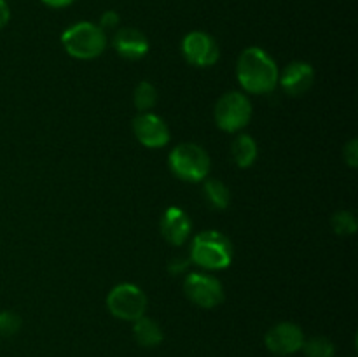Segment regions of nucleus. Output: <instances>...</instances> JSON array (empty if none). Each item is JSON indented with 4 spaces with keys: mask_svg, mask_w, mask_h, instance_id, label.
I'll return each instance as SVG.
<instances>
[{
    "mask_svg": "<svg viewBox=\"0 0 358 357\" xmlns=\"http://www.w3.org/2000/svg\"><path fill=\"white\" fill-rule=\"evenodd\" d=\"M278 66L275 59L261 48H248L240 55L236 63V77L247 93H271L278 84Z\"/></svg>",
    "mask_w": 358,
    "mask_h": 357,
    "instance_id": "f257e3e1",
    "label": "nucleus"
},
{
    "mask_svg": "<svg viewBox=\"0 0 358 357\" xmlns=\"http://www.w3.org/2000/svg\"><path fill=\"white\" fill-rule=\"evenodd\" d=\"M191 261L205 270L227 268L233 261V244L220 231H201L192 238Z\"/></svg>",
    "mask_w": 358,
    "mask_h": 357,
    "instance_id": "f03ea898",
    "label": "nucleus"
},
{
    "mask_svg": "<svg viewBox=\"0 0 358 357\" xmlns=\"http://www.w3.org/2000/svg\"><path fill=\"white\" fill-rule=\"evenodd\" d=\"M62 44L72 58L94 59L105 51L107 35L98 24L80 21L66 28L62 35Z\"/></svg>",
    "mask_w": 358,
    "mask_h": 357,
    "instance_id": "7ed1b4c3",
    "label": "nucleus"
},
{
    "mask_svg": "<svg viewBox=\"0 0 358 357\" xmlns=\"http://www.w3.org/2000/svg\"><path fill=\"white\" fill-rule=\"evenodd\" d=\"M168 163L171 172L185 182H201L210 174V156L198 144H178L170 153Z\"/></svg>",
    "mask_w": 358,
    "mask_h": 357,
    "instance_id": "20e7f679",
    "label": "nucleus"
},
{
    "mask_svg": "<svg viewBox=\"0 0 358 357\" xmlns=\"http://www.w3.org/2000/svg\"><path fill=\"white\" fill-rule=\"evenodd\" d=\"M215 122L220 130L234 133L243 130L252 119V104L243 93L231 91L222 94L215 104Z\"/></svg>",
    "mask_w": 358,
    "mask_h": 357,
    "instance_id": "39448f33",
    "label": "nucleus"
},
{
    "mask_svg": "<svg viewBox=\"0 0 358 357\" xmlns=\"http://www.w3.org/2000/svg\"><path fill=\"white\" fill-rule=\"evenodd\" d=\"M107 308L114 317L135 322L145 315L147 296L135 284H119L108 293Z\"/></svg>",
    "mask_w": 358,
    "mask_h": 357,
    "instance_id": "423d86ee",
    "label": "nucleus"
},
{
    "mask_svg": "<svg viewBox=\"0 0 358 357\" xmlns=\"http://www.w3.org/2000/svg\"><path fill=\"white\" fill-rule=\"evenodd\" d=\"M185 296L201 308H215L224 301V287L208 273H191L184 280Z\"/></svg>",
    "mask_w": 358,
    "mask_h": 357,
    "instance_id": "0eeeda50",
    "label": "nucleus"
},
{
    "mask_svg": "<svg viewBox=\"0 0 358 357\" xmlns=\"http://www.w3.org/2000/svg\"><path fill=\"white\" fill-rule=\"evenodd\" d=\"M182 55L194 66H212L219 59L220 51L212 35L206 31H191L182 41Z\"/></svg>",
    "mask_w": 358,
    "mask_h": 357,
    "instance_id": "6e6552de",
    "label": "nucleus"
},
{
    "mask_svg": "<svg viewBox=\"0 0 358 357\" xmlns=\"http://www.w3.org/2000/svg\"><path fill=\"white\" fill-rule=\"evenodd\" d=\"M133 132L136 140L149 149H159L170 142V128L154 112H140L133 119Z\"/></svg>",
    "mask_w": 358,
    "mask_h": 357,
    "instance_id": "1a4fd4ad",
    "label": "nucleus"
},
{
    "mask_svg": "<svg viewBox=\"0 0 358 357\" xmlns=\"http://www.w3.org/2000/svg\"><path fill=\"white\" fill-rule=\"evenodd\" d=\"M304 332L294 322H280L266 332L264 343L269 352L276 356H290L303 349Z\"/></svg>",
    "mask_w": 358,
    "mask_h": 357,
    "instance_id": "9d476101",
    "label": "nucleus"
},
{
    "mask_svg": "<svg viewBox=\"0 0 358 357\" xmlns=\"http://www.w3.org/2000/svg\"><path fill=\"white\" fill-rule=\"evenodd\" d=\"M278 83L290 97H303L315 83L313 66L306 62H292L283 69L282 76H278Z\"/></svg>",
    "mask_w": 358,
    "mask_h": 357,
    "instance_id": "9b49d317",
    "label": "nucleus"
},
{
    "mask_svg": "<svg viewBox=\"0 0 358 357\" xmlns=\"http://www.w3.org/2000/svg\"><path fill=\"white\" fill-rule=\"evenodd\" d=\"M191 217L178 206H170L161 217V234L168 244L180 247L191 237Z\"/></svg>",
    "mask_w": 358,
    "mask_h": 357,
    "instance_id": "f8f14e48",
    "label": "nucleus"
},
{
    "mask_svg": "<svg viewBox=\"0 0 358 357\" xmlns=\"http://www.w3.org/2000/svg\"><path fill=\"white\" fill-rule=\"evenodd\" d=\"M115 52L124 59H140L149 52V41L145 34L136 28H119L112 38Z\"/></svg>",
    "mask_w": 358,
    "mask_h": 357,
    "instance_id": "ddd939ff",
    "label": "nucleus"
},
{
    "mask_svg": "<svg viewBox=\"0 0 358 357\" xmlns=\"http://www.w3.org/2000/svg\"><path fill=\"white\" fill-rule=\"evenodd\" d=\"M133 336H135L136 343L143 349H154L164 338L163 329L159 328V324L150 317H145V315L133 322Z\"/></svg>",
    "mask_w": 358,
    "mask_h": 357,
    "instance_id": "4468645a",
    "label": "nucleus"
},
{
    "mask_svg": "<svg viewBox=\"0 0 358 357\" xmlns=\"http://www.w3.org/2000/svg\"><path fill=\"white\" fill-rule=\"evenodd\" d=\"M231 154H233L234 163L240 168L252 167L255 163V160H257V142L250 135L241 133V135H238L233 140Z\"/></svg>",
    "mask_w": 358,
    "mask_h": 357,
    "instance_id": "2eb2a0df",
    "label": "nucleus"
},
{
    "mask_svg": "<svg viewBox=\"0 0 358 357\" xmlns=\"http://www.w3.org/2000/svg\"><path fill=\"white\" fill-rule=\"evenodd\" d=\"M203 196L208 202V205L215 210L227 209L231 202L229 188L219 178H206L203 184Z\"/></svg>",
    "mask_w": 358,
    "mask_h": 357,
    "instance_id": "dca6fc26",
    "label": "nucleus"
},
{
    "mask_svg": "<svg viewBox=\"0 0 358 357\" xmlns=\"http://www.w3.org/2000/svg\"><path fill=\"white\" fill-rule=\"evenodd\" d=\"M133 102H135V107L140 112H150V108L156 107L157 104V90L152 83L149 80H142L138 86L135 88V93H133Z\"/></svg>",
    "mask_w": 358,
    "mask_h": 357,
    "instance_id": "f3484780",
    "label": "nucleus"
},
{
    "mask_svg": "<svg viewBox=\"0 0 358 357\" xmlns=\"http://www.w3.org/2000/svg\"><path fill=\"white\" fill-rule=\"evenodd\" d=\"M306 357H334L336 346L325 336H315V338L304 340L303 349Z\"/></svg>",
    "mask_w": 358,
    "mask_h": 357,
    "instance_id": "a211bd4d",
    "label": "nucleus"
},
{
    "mask_svg": "<svg viewBox=\"0 0 358 357\" xmlns=\"http://www.w3.org/2000/svg\"><path fill=\"white\" fill-rule=\"evenodd\" d=\"M331 223L339 237H350V234H353L357 231V219L348 210H339V212H336Z\"/></svg>",
    "mask_w": 358,
    "mask_h": 357,
    "instance_id": "6ab92c4d",
    "label": "nucleus"
},
{
    "mask_svg": "<svg viewBox=\"0 0 358 357\" xmlns=\"http://www.w3.org/2000/svg\"><path fill=\"white\" fill-rule=\"evenodd\" d=\"M21 317L13 310L0 312V336H14L21 329Z\"/></svg>",
    "mask_w": 358,
    "mask_h": 357,
    "instance_id": "aec40b11",
    "label": "nucleus"
},
{
    "mask_svg": "<svg viewBox=\"0 0 358 357\" xmlns=\"http://www.w3.org/2000/svg\"><path fill=\"white\" fill-rule=\"evenodd\" d=\"M345 161L348 163V167L355 168L358 161V142L355 139L350 140L345 146Z\"/></svg>",
    "mask_w": 358,
    "mask_h": 357,
    "instance_id": "412c9836",
    "label": "nucleus"
},
{
    "mask_svg": "<svg viewBox=\"0 0 358 357\" xmlns=\"http://www.w3.org/2000/svg\"><path fill=\"white\" fill-rule=\"evenodd\" d=\"M119 24V14L115 10H105L100 18V24L98 27L101 30H110V28H115Z\"/></svg>",
    "mask_w": 358,
    "mask_h": 357,
    "instance_id": "4be33fe9",
    "label": "nucleus"
},
{
    "mask_svg": "<svg viewBox=\"0 0 358 357\" xmlns=\"http://www.w3.org/2000/svg\"><path fill=\"white\" fill-rule=\"evenodd\" d=\"M10 20V9H9V4L6 0H0V30L6 28V24L9 23Z\"/></svg>",
    "mask_w": 358,
    "mask_h": 357,
    "instance_id": "5701e85b",
    "label": "nucleus"
},
{
    "mask_svg": "<svg viewBox=\"0 0 358 357\" xmlns=\"http://www.w3.org/2000/svg\"><path fill=\"white\" fill-rule=\"evenodd\" d=\"M42 2L48 7H52V9H62V7H69L76 0H42Z\"/></svg>",
    "mask_w": 358,
    "mask_h": 357,
    "instance_id": "b1692460",
    "label": "nucleus"
},
{
    "mask_svg": "<svg viewBox=\"0 0 358 357\" xmlns=\"http://www.w3.org/2000/svg\"><path fill=\"white\" fill-rule=\"evenodd\" d=\"M185 268H187V261H184V259H173V261L170 262L171 273H182Z\"/></svg>",
    "mask_w": 358,
    "mask_h": 357,
    "instance_id": "393cba45",
    "label": "nucleus"
}]
</instances>
